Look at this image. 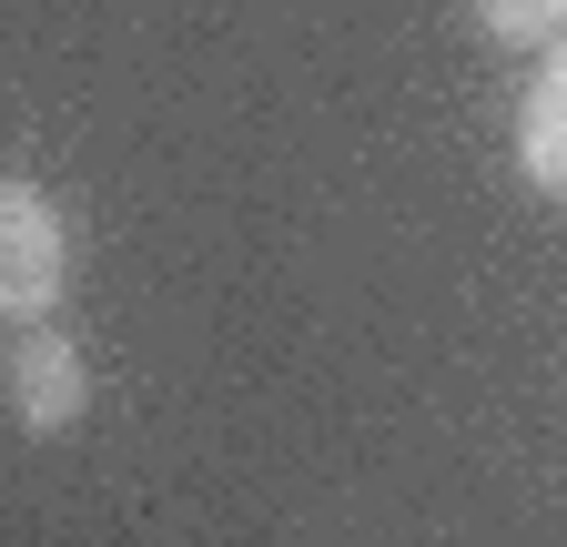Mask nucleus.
Masks as SVG:
<instances>
[{"instance_id": "obj_1", "label": "nucleus", "mask_w": 567, "mask_h": 547, "mask_svg": "<svg viewBox=\"0 0 567 547\" xmlns=\"http://www.w3.org/2000/svg\"><path fill=\"white\" fill-rule=\"evenodd\" d=\"M71 285V234L41 183H0V324H51Z\"/></svg>"}, {"instance_id": "obj_4", "label": "nucleus", "mask_w": 567, "mask_h": 547, "mask_svg": "<svg viewBox=\"0 0 567 547\" xmlns=\"http://www.w3.org/2000/svg\"><path fill=\"white\" fill-rule=\"evenodd\" d=\"M476 31L496 51H557L567 41V0H476Z\"/></svg>"}, {"instance_id": "obj_3", "label": "nucleus", "mask_w": 567, "mask_h": 547, "mask_svg": "<svg viewBox=\"0 0 567 547\" xmlns=\"http://www.w3.org/2000/svg\"><path fill=\"white\" fill-rule=\"evenodd\" d=\"M517 163H527L537 193L567 203V41L547 51V72H537L527 102H517Z\"/></svg>"}, {"instance_id": "obj_2", "label": "nucleus", "mask_w": 567, "mask_h": 547, "mask_svg": "<svg viewBox=\"0 0 567 547\" xmlns=\"http://www.w3.org/2000/svg\"><path fill=\"white\" fill-rule=\"evenodd\" d=\"M0 395H11V426L21 436H71L92 416V355L71 345L61 324H21L11 334V365H0Z\"/></svg>"}]
</instances>
